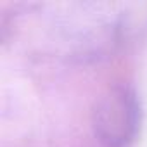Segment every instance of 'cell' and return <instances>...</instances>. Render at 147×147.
<instances>
[{
  "label": "cell",
  "mask_w": 147,
  "mask_h": 147,
  "mask_svg": "<svg viewBox=\"0 0 147 147\" xmlns=\"http://www.w3.org/2000/svg\"><path fill=\"white\" fill-rule=\"evenodd\" d=\"M140 106L131 90L114 87L94 111V130L106 147H126L137 135Z\"/></svg>",
  "instance_id": "obj_1"
}]
</instances>
